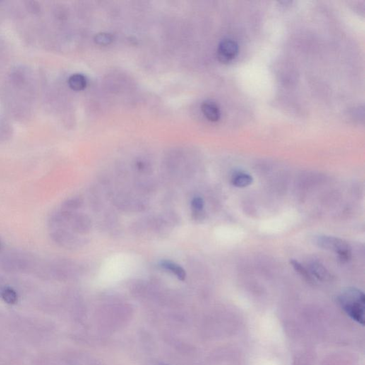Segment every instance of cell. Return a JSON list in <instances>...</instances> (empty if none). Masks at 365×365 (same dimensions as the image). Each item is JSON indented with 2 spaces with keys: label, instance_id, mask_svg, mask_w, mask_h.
Wrapping results in <instances>:
<instances>
[{
  "label": "cell",
  "instance_id": "1",
  "mask_svg": "<svg viewBox=\"0 0 365 365\" xmlns=\"http://www.w3.org/2000/svg\"><path fill=\"white\" fill-rule=\"evenodd\" d=\"M338 302L352 320L364 325L365 296L360 289L355 287L344 289L338 296Z\"/></svg>",
  "mask_w": 365,
  "mask_h": 365
},
{
  "label": "cell",
  "instance_id": "2",
  "mask_svg": "<svg viewBox=\"0 0 365 365\" xmlns=\"http://www.w3.org/2000/svg\"><path fill=\"white\" fill-rule=\"evenodd\" d=\"M34 258L24 253H10L0 257V267L9 272H25L34 268Z\"/></svg>",
  "mask_w": 365,
  "mask_h": 365
},
{
  "label": "cell",
  "instance_id": "3",
  "mask_svg": "<svg viewBox=\"0 0 365 365\" xmlns=\"http://www.w3.org/2000/svg\"><path fill=\"white\" fill-rule=\"evenodd\" d=\"M50 237L57 246L66 249H77L87 243L85 238L63 229H51Z\"/></svg>",
  "mask_w": 365,
  "mask_h": 365
},
{
  "label": "cell",
  "instance_id": "4",
  "mask_svg": "<svg viewBox=\"0 0 365 365\" xmlns=\"http://www.w3.org/2000/svg\"><path fill=\"white\" fill-rule=\"evenodd\" d=\"M314 243L320 248L327 251L335 252L337 255L342 254L346 252H351V246L347 241L333 236H316L314 239Z\"/></svg>",
  "mask_w": 365,
  "mask_h": 365
},
{
  "label": "cell",
  "instance_id": "5",
  "mask_svg": "<svg viewBox=\"0 0 365 365\" xmlns=\"http://www.w3.org/2000/svg\"><path fill=\"white\" fill-rule=\"evenodd\" d=\"M239 47L237 43L232 39H224L217 48V58L221 62L227 64L238 55Z\"/></svg>",
  "mask_w": 365,
  "mask_h": 365
},
{
  "label": "cell",
  "instance_id": "6",
  "mask_svg": "<svg viewBox=\"0 0 365 365\" xmlns=\"http://www.w3.org/2000/svg\"><path fill=\"white\" fill-rule=\"evenodd\" d=\"M202 112L206 119L212 122L218 121L221 118V111L218 106L212 101H205L201 106Z\"/></svg>",
  "mask_w": 365,
  "mask_h": 365
},
{
  "label": "cell",
  "instance_id": "7",
  "mask_svg": "<svg viewBox=\"0 0 365 365\" xmlns=\"http://www.w3.org/2000/svg\"><path fill=\"white\" fill-rule=\"evenodd\" d=\"M309 267L310 272L315 279L317 278L322 282H328V281L332 280L331 273L322 264L313 262L310 264Z\"/></svg>",
  "mask_w": 365,
  "mask_h": 365
},
{
  "label": "cell",
  "instance_id": "8",
  "mask_svg": "<svg viewBox=\"0 0 365 365\" xmlns=\"http://www.w3.org/2000/svg\"><path fill=\"white\" fill-rule=\"evenodd\" d=\"M161 267L166 271L170 272L180 280H184L186 279V272L179 264L169 260H163L161 263Z\"/></svg>",
  "mask_w": 365,
  "mask_h": 365
},
{
  "label": "cell",
  "instance_id": "9",
  "mask_svg": "<svg viewBox=\"0 0 365 365\" xmlns=\"http://www.w3.org/2000/svg\"><path fill=\"white\" fill-rule=\"evenodd\" d=\"M291 266L293 267V269L296 270V272L299 274L305 280L307 281L308 283L315 284H316V280L313 276L311 275L309 270L303 266V265L299 262L296 260H291L289 261Z\"/></svg>",
  "mask_w": 365,
  "mask_h": 365
},
{
  "label": "cell",
  "instance_id": "10",
  "mask_svg": "<svg viewBox=\"0 0 365 365\" xmlns=\"http://www.w3.org/2000/svg\"><path fill=\"white\" fill-rule=\"evenodd\" d=\"M232 184L237 188H245L251 185L253 182L251 175L243 172H238L232 178Z\"/></svg>",
  "mask_w": 365,
  "mask_h": 365
},
{
  "label": "cell",
  "instance_id": "11",
  "mask_svg": "<svg viewBox=\"0 0 365 365\" xmlns=\"http://www.w3.org/2000/svg\"><path fill=\"white\" fill-rule=\"evenodd\" d=\"M68 85L75 91L85 90L87 85V80L84 75L75 74L68 79Z\"/></svg>",
  "mask_w": 365,
  "mask_h": 365
},
{
  "label": "cell",
  "instance_id": "12",
  "mask_svg": "<svg viewBox=\"0 0 365 365\" xmlns=\"http://www.w3.org/2000/svg\"><path fill=\"white\" fill-rule=\"evenodd\" d=\"M83 205V200L81 198H72L66 200L61 205V209L67 211L75 212Z\"/></svg>",
  "mask_w": 365,
  "mask_h": 365
},
{
  "label": "cell",
  "instance_id": "13",
  "mask_svg": "<svg viewBox=\"0 0 365 365\" xmlns=\"http://www.w3.org/2000/svg\"><path fill=\"white\" fill-rule=\"evenodd\" d=\"M0 296L6 303L14 304L17 301V294L12 287L5 286L0 288Z\"/></svg>",
  "mask_w": 365,
  "mask_h": 365
},
{
  "label": "cell",
  "instance_id": "14",
  "mask_svg": "<svg viewBox=\"0 0 365 365\" xmlns=\"http://www.w3.org/2000/svg\"><path fill=\"white\" fill-rule=\"evenodd\" d=\"M94 39H95V42H97V44L103 46H106L111 44L113 40L112 36L110 34L107 33L98 34Z\"/></svg>",
  "mask_w": 365,
  "mask_h": 365
},
{
  "label": "cell",
  "instance_id": "15",
  "mask_svg": "<svg viewBox=\"0 0 365 365\" xmlns=\"http://www.w3.org/2000/svg\"><path fill=\"white\" fill-rule=\"evenodd\" d=\"M191 207L193 210H196V211L203 210L204 200L203 198L199 196L193 198L191 201Z\"/></svg>",
  "mask_w": 365,
  "mask_h": 365
},
{
  "label": "cell",
  "instance_id": "16",
  "mask_svg": "<svg viewBox=\"0 0 365 365\" xmlns=\"http://www.w3.org/2000/svg\"><path fill=\"white\" fill-rule=\"evenodd\" d=\"M3 248V245H2L1 240H0V250Z\"/></svg>",
  "mask_w": 365,
  "mask_h": 365
},
{
  "label": "cell",
  "instance_id": "17",
  "mask_svg": "<svg viewBox=\"0 0 365 365\" xmlns=\"http://www.w3.org/2000/svg\"><path fill=\"white\" fill-rule=\"evenodd\" d=\"M159 365H167V364H159Z\"/></svg>",
  "mask_w": 365,
  "mask_h": 365
}]
</instances>
